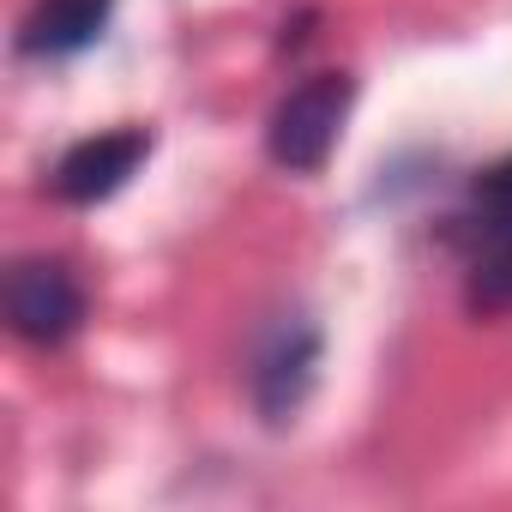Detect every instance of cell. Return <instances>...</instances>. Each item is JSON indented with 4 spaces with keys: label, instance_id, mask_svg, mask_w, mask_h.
<instances>
[{
    "label": "cell",
    "instance_id": "obj_6",
    "mask_svg": "<svg viewBox=\"0 0 512 512\" xmlns=\"http://www.w3.org/2000/svg\"><path fill=\"white\" fill-rule=\"evenodd\" d=\"M464 302H470V314H506L512 308V241H488L470 260Z\"/></svg>",
    "mask_w": 512,
    "mask_h": 512
},
{
    "label": "cell",
    "instance_id": "obj_3",
    "mask_svg": "<svg viewBox=\"0 0 512 512\" xmlns=\"http://www.w3.org/2000/svg\"><path fill=\"white\" fill-rule=\"evenodd\" d=\"M85 320V290L61 260H19L7 272V326L25 344H67Z\"/></svg>",
    "mask_w": 512,
    "mask_h": 512
},
{
    "label": "cell",
    "instance_id": "obj_1",
    "mask_svg": "<svg viewBox=\"0 0 512 512\" xmlns=\"http://www.w3.org/2000/svg\"><path fill=\"white\" fill-rule=\"evenodd\" d=\"M350 103H356V79L350 73H314L302 79L266 121V151L278 169L290 175H314L326 169V157L338 151V133L350 121Z\"/></svg>",
    "mask_w": 512,
    "mask_h": 512
},
{
    "label": "cell",
    "instance_id": "obj_4",
    "mask_svg": "<svg viewBox=\"0 0 512 512\" xmlns=\"http://www.w3.org/2000/svg\"><path fill=\"white\" fill-rule=\"evenodd\" d=\"M145 157H151V133L145 127H121V133L79 139L55 163V199H67V205H103V199H115L139 175Z\"/></svg>",
    "mask_w": 512,
    "mask_h": 512
},
{
    "label": "cell",
    "instance_id": "obj_5",
    "mask_svg": "<svg viewBox=\"0 0 512 512\" xmlns=\"http://www.w3.org/2000/svg\"><path fill=\"white\" fill-rule=\"evenodd\" d=\"M109 13H115V0H37V13L19 31V49L31 61L79 55V49H91L109 31Z\"/></svg>",
    "mask_w": 512,
    "mask_h": 512
},
{
    "label": "cell",
    "instance_id": "obj_2",
    "mask_svg": "<svg viewBox=\"0 0 512 512\" xmlns=\"http://www.w3.org/2000/svg\"><path fill=\"white\" fill-rule=\"evenodd\" d=\"M314 380H320V326L302 320V314H284V320L260 338V350H253V368H247L253 410H260V416L278 428V422H290V416L308 404Z\"/></svg>",
    "mask_w": 512,
    "mask_h": 512
},
{
    "label": "cell",
    "instance_id": "obj_7",
    "mask_svg": "<svg viewBox=\"0 0 512 512\" xmlns=\"http://www.w3.org/2000/svg\"><path fill=\"white\" fill-rule=\"evenodd\" d=\"M470 205H476V211H470L464 223H476L482 241H512V157H500L494 169L476 175Z\"/></svg>",
    "mask_w": 512,
    "mask_h": 512
}]
</instances>
